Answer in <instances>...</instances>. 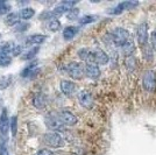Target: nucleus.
Here are the masks:
<instances>
[{"label":"nucleus","instance_id":"nucleus-1","mask_svg":"<svg viewBox=\"0 0 156 155\" xmlns=\"http://www.w3.org/2000/svg\"><path fill=\"white\" fill-rule=\"evenodd\" d=\"M110 36H111V40H112V43L118 45V47H124L132 39L129 32L126 31L125 28H120V27L115 28L110 34Z\"/></svg>","mask_w":156,"mask_h":155},{"label":"nucleus","instance_id":"nucleus-2","mask_svg":"<svg viewBox=\"0 0 156 155\" xmlns=\"http://www.w3.org/2000/svg\"><path fill=\"white\" fill-rule=\"evenodd\" d=\"M44 123H46V126L49 129H51L54 132L58 133V132H64L65 131V125L62 123L61 118H59L58 113H49L47 114L46 118H44Z\"/></svg>","mask_w":156,"mask_h":155},{"label":"nucleus","instance_id":"nucleus-3","mask_svg":"<svg viewBox=\"0 0 156 155\" xmlns=\"http://www.w3.org/2000/svg\"><path fill=\"white\" fill-rule=\"evenodd\" d=\"M42 139L47 146L51 148H59L64 146V139L59 133H56V132H48L43 135Z\"/></svg>","mask_w":156,"mask_h":155},{"label":"nucleus","instance_id":"nucleus-4","mask_svg":"<svg viewBox=\"0 0 156 155\" xmlns=\"http://www.w3.org/2000/svg\"><path fill=\"white\" fill-rule=\"evenodd\" d=\"M13 42H5L0 45V67H7L12 62V48H13Z\"/></svg>","mask_w":156,"mask_h":155},{"label":"nucleus","instance_id":"nucleus-5","mask_svg":"<svg viewBox=\"0 0 156 155\" xmlns=\"http://www.w3.org/2000/svg\"><path fill=\"white\" fill-rule=\"evenodd\" d=\"M66 71L73 79H82L85 75V65L78 62H70L66 65Z\"/></svg>","mask_w":156,"mask_h":155},{"label":"nucleus","instance_id":"nucleus-6","mask_svg":"<svg viewBox=\"0 0 156 155\" xmlns=\"http://www.w3.org/2000/svg\"><path fill=\"white\" fill-rule=\"evenodd\" d=\"M143 88L144 90L153 92L156 88V74L154 70H147L143 75Z\"/></svg>","mask_w":156,"mask_h":155},{"label":"nucleus","instance_id":"nucleus-7","mask_svg":"<svg viewBox=\"0 0 156 155\" xmlns=\"http://www.w3.org/2000/svg\"><path fill=\"white\" fill-rule=\"evenodd\" d=\"M76 4H77V1H69V0H65V1L59 2L58 5L52 9L55 18L57 19V18H59L61 15H63L64 13H68L70 9L73 8V6H75Z\"/></svg>","mask_w":156,"mask_h":155},{"label":"nucleus","instance_id":"nucleus-8","mask_svg":"<svg viewBox=\"0 0 156 155\" xmlns=\"http://www.w3.org/2000/svg\"><path fill=\"white\" fill-rule=\"evenodd\" d=\"M9 125H11V121H9V119H8L7 110L4 109L2 112H1V116H0V136H1V139H2V138H4L5 140L7 139Z\"/></svg>","mask_w":156,"mask_h":155},{"label":"nucleus","instance_id":"nucleus-9","mask_svg":"<svg viewBox=\"0 0 156 155\" xmlns=\"http://www.w3.org/2000/svg\"><path fill=\"white\" fill-rule=\"evenodd\" d=\"M92 52H93V63H94V64L105 65L108 63L110 56H108L103 49H100V48H94V49H92Z\"/></svg>","mask_w":156,"mask_h":155},{"label":"nucleus","instance_id":"nucleus-10","mask_svg":"<svg viewBox=\"0 0 156 155\" xmlns=\"http://www.w3.org/2000/svg\"><path fill=\"white\" fill-rule=\"evenodd\" d=\"M137 42L140 45H147V41H148V25L146 22H142L137 26Z\"/></svg>","mask_w":156,"mask_h":155},{"label":"nucleus","instance_id":"nucleus-11","mask_svg":"<svg viewBox=\"0 0 156 155\" xmlns=\"http://www.w3.org/2000/svg\"><path fill=\"white\" fill-rule=\"evenodd\" d=\"M58 116L61 118V120H62V123L64 124L65 126H75L78 123V118L70 111H61L58 113Z\"/></svg>","mask_w":156,"mask_h":155},{"label":"nucleus","instance_id":"nucleus-12","mask_svg":"<svg viewBox=\"0 0 156 155\" xmlns=\"http://www.w3.org/2000/svg\"><path fill=\"white\" fill-rule=\"evenodd\" d=\"M78 100H79V104L85 109H91L93 106V98H92V95L89 91H80L78 93Z\"/></svg>","mask_w":156,"mask_h":155},{"label":"nucleus","instance_id":"nucleus-13","mask_svg":"<svg viewBox=\"0 0 156 155\" xmlns=\"http://www.w3.org/2000/svg\"><path fill=\"white\" fill-rule=\"evenodd\" d=\"M137 6V2H133V1H124V2H120L119 5L112 8L111 11H108L110 14H113V15H117V14H121L126 9H132L134 7Z\"/></svg>","mask_w":156,"mask_h":155},{"label":"nucleus","instance_id":"nucleus-14","mask_svg":"<svg viewBox=\"0 0 156 155\" xmlns=\"http://www.w3.org/2000/svg\"><path fill=\"white\" fill-rule=\"evenodd\" d=\"M37 64H39V61H37V59L33 61L32 63H29V64L27 65L26 68L22 70L21 76H22V77H30V78L35 77L40 72V69L37 68Z\"/></svg>","mask_w":156,"mask_h":155},{"label":"nucleus","instance_id":"nucleus-15","mask_svg":"<svg viewBox=\"0 0 156 155\" xmlns=\"http://www.w3.org/2000/svg\"><path fill=\"white\" fill-rule=\"evenodd\" d=\"M59 86H61L62 93H64L65 96H71L76 91V84L68 79H62L59 83Z\"/></svg>","mask_w":156,"mask_h":155},{"label":"nucleus","instance_id":"nucleus-16","mask_svg":"<svg viewBox=\"0 0 156 155\" xmlns=\"http://www.w3.org/2000/svg\"><path fill=\"white\" fill-rule=\"evenodd\" d=\"M100 69L97 64H86L85 65V76L91 79H97L100 77Z\"/></svg>","mask_w":156,"mask_h":155},{"label":"nucleus","instance_id":"nucleus-17","mask_svg":"<svg viewBox=\"0 0 156 155\" xmlns=\"http://www.w3.org/2000/svg\"><path fill=\"white\" fill-rule=\"evenodd\" d=\"M78 56L82 61L86 62V64H94L93 63V52L92 49H87V48H82L78 50Z\"/></svg>","mask_w":156,"mask_h":155},{"label":"nucleus","instance_id":"nucleus-18","mask_svg":"<svg viewBox=\"0 0 156 155\" xmlns=\"http://www.w3.org/2000/svg\"><path fill=\"white\" fill-rule=\"evenodd\" d=\"M33 105L37 109V110H42L44 109L47 105V97L41 93V92H37L34 97H33Z\"/></svg>","mask_w":156,"mask_h":155},{"label":"nucleus","instance_id":"nucleus-19","mask_svg":"<svg viewBox=\"0 0 156 155\" xmlns=\"http://www.w3.org/2000/svg\"><path fill=\"white\" fill-rule=\"evenodd\" d=\"M47 36L42 35V34H34L30 35L26 39V45H39L41 43H43L46 41Z\"/></svg>","mask_w":156,"mask_h":155},{"label":"nucleus","instance_id":"nucleus-20","mask_svg":"<svg viewBox=\"0 0 156 155\" xmlns=\"http://www.w3.org/2000/svg\"><path fill=\"white\" fill-rule=\"evenodd\" d=\"M5 22H6V25H8V26L15 27L20 22L19 13H15V12H11V13H8L6 15V18H5Z\"/></svg>","mask_w":156,"mask_h":155},{"label":"nucleus","instance_id":"nucleus-21","mask_svg":"<svg viewBox=\"0 0 156 155\" xmlns=\"http://www.w3.org/2000/svg\"><path fill=\"white\" fill-rule=\"evenodd\" d=\"M78 27H75V26H68L65 27L64 29H63V38L65 40H72L75 36H76V34L78 33Z\"/></svg>","mask_w":156,"mask_h":155},{"label":"nucleus","instance_id":"nucleus-22","mask_svg":"<svg viewBox=\"0 0 156 155\" xmlns=\"http://www.w3.org/2000/svg\"><path fill=\"white\" fill-rule=\"evenodd\" d=\"M19 15H20V19L27 21V20L32 19L33 16L35 15V9L32 8V7H25V8L20 9Z\"/></svg>","mask_w":156,"mask_h":155},{"label":"nucleus","instance_id":"nucleus-23","mask_svg":"<svg viewBox=\"0 0 156 155\" xmlns=\"http://www.w3.org/2000/svg\"><path fill=\"white\" fill-rule=\"evenodd\" d=\"M121 49H122V52H124L127 57L132 56V54H133V52H134V50H135V45H134V41L130 39L129 41H128V42L124 45V47H121Z\"/></svg>","mask_w":156,"mask_h":155},{"label":"nucleus","instance_id":"nucleus-24","mask_svg":"<svg viewBox=\"0 0 156 155\" xmlns=\"http://www.w3.org/2000/svg\"><path fill=\"white\" fill-rule=\"evenodd\" d=\"M40 52V47H32L26 54H23V56H21V58L23 59V61H29V59H33V58L35 57L36 55H37V52Z\"/></svg>","mask_w":156,"mask_h":155},{"label":"nucleus","instance_id":"nucleus-25","mask_svg":"<svg viewBox=\"0 0 156 155\" xmlns=\"http://www.w3.org/2000/svg\"><path fill=\"white\" fill-rule=\"evenodd\" d=\"M12 81H13V77H12L11 75H7V76L0 77V89H1V90L7 89L9 85L12 84Z\"/></svg>","mask_w":156,"mask_h":155},{"label":"nucleus","instance_id":"nucleus-26","mask_svg":"<svg viewBox=\"0 0 156 155\" xmlns=\"http://www.w3.org/2000/svg\"><path fill=\"white\" fill-rule=\"evenodd\" d=\"M47 27H48V29L50 32H57V31H59V28H61V22L57 19H52L48 22Z\"/></svg>","mask_w":156,"mask_h":155},{"label":"nucleus","instance_id":"nucleus-27","mask_svg":"<svg viewBox=\"0 0 156 155\" xmlns=\"http://www.w3.org/2000/svg\"><path fill=\"white\" fill-rule=\"evenodd\" d=\"M97 19L98 16H96V15H84L83 18L79 19V25H87V23L94 22Z\"/></svg>","mask_w":156,"mask_h":155},{"label":"nucleus","instance_id":"nucleus-28","mask_svg":"<svg viewBox=\"0 0 156 155\" xmlns=\"http://www.w3.org/2000/svg\"><path fill=\"white\" fill-rule=\"evenodd\" d=\"M11 132H12V136L15 138L16 133H18V117L14 116L11 119Z\"/></svg>","mask_w":156,"mask_h":155},{"label":"nucleus","instance_id":"nucleus-29","mask_svg":"<svg viewBox=\"0 0 156 155\" xmlns=\"http://www.w3.org/2000/svg\"><path fill=\"white\" fill-rule=\"evenodd\" d=\"M29 27H30V25H29L28 22H19L16 26L14 27V29H15V32L22 33V32L28 31V28H29Z\"/></svg>","mask_w":156,"mask_h":155},{"label":"nucleus","instance_id":"nucleus-30","mask_svg":"<svg viewBox=\"0 0 156 155\" xmlns=\"http://www.w3.org/2000/svg\"><path fill=\"white\" fill-rule=\"evenodd\" d=\"M78 15H79V9L73 7L72 9H70L68 13H66V18L69 20H76L78 19Z\"/></svg>","mask_w":156,"mask_h":155},{"label":"nucleus","instance_id":"nucleus-31","mask_svg":"<svg viewBox=\"0 0 156 155\" xmlns=\"http://www.w3.org/2000/svg\"><path fill=\"white\" fill-rule=\"evenodd\" d=\"M9 11H11V6L7 4L6 1L0 0V15H4V14L8 13Z\"/></svg>","mask_w":156,"mask_h":155},{"label":"nucleus","instance_id":"nucleus-32","mask_svg":"<svg viewBox=\"0 0 156 155\" xmlns=\"http://www.w3.org/2000/svg\"><path fill=\"white\" fill-rule=\"evenodd\" d=\"M50 19L51 20L56 19L52 11H46V12H43L42 14H40V20H49L50 21Z\"/></svg>","mask_w":156,"mask_h":155},{"label":"nucleus","instance_id":"nucleus-33","mask_svg":"<svg viewBox=\"0 0 156 155\" xmlns=\"http://www.w3.org/2000/svg\"><path fill=\"white\" fill-rule=\"evenodd\" d=\"M143 52H144V58L146 59H148V61H151L153 59V48L149 47V45H144V49H143Z\"/></svg>","mask_w":156,"mask_h":155},{"label":"nucleus","instance_id":"nucleus-34","mask_svg":"<svg viewBox=\"0 0 156 155\" xmlns=\"http://www.w3.org/2000/svg\"><path fill=\"white\" fill-rule=\"evenodd\" d=\"M22 52V47L20 45H15L14 43L13 48H12V52H11V56L12 57H15V56H19L20 54Z\"/></svg>","mask_w":156,"mask_h":155},{"label":"nucleus","instance_id":"nucleus-35","mask_svg":"<svg viewBox=\"0 0 156 155\" xmlns=\"http://www.w3.org/2000/svg\"><path fill=\"white\" fill-rule=\"evenodd\" d=\"M0 155H9L6 146V141H0Z\"/></svg>","mask_w":156,"mask_h":155},{"label":"nucleus","instance_id":"nucleus-36","mask_svg":"<svg viewBox=\"0 0 156 155\" xmlns=\"http://www.w3.org/2000/svg\"><path fill=\"white\" fill-rule=\"evenodd\" d=\"M35 155H55V154H54V152L50 150V149H39Z\"/></svg>","mask_w":156,"mask_h":155},{"label":"nucleus","instance_id":"nucleus-37","mask_svg":"<svg viewBox=\"0 0 156 155\" xmlns=\"http://www.w3.org/2000/svg\"><path fill=\"white\" fill-rule=\"evenodd\" d=\"M150 42H151V48L153 49H156V31L151 33L150 35Z\"/></svg>","mask_w":156,"mask_h":155},{"label":"nucleus","instance_id":"nucleus-38","mask_svg":"<svg viewBox=\"0 0 156 155\" xmlns=\"http://www.w3.org/2000/svg\"><path fill=\"white\" fill-rule=\"evenodd\" d=\"M0 38H1V34H0Z\"/></svg>","mask_w":156,"mask_h":155}]
</instances>
